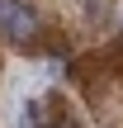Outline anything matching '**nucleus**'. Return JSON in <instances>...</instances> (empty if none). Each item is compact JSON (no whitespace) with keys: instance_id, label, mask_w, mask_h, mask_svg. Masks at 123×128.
<instances>
[{"instance_id":"nucleus-1","label":"nucleus","mask_w":123,"mask_h":128,"mask_svg":"<svg viewBox=\"0 0 123 128\" xmlns=\"http://www.w3.org/2000/svg\"><path fill=\"white\" fill-rule=\"evenodd\" d=\"M0 33H5L14 48H28V52H33V38H38V14H33V5L14 0V10H9V19H5Z\"/></svg>"},{"instance_id":"nucleus-2","label":"nucleus","mask_w":123,"mask_h":128,"mask_svg":"<svg viewBox=\"0 0 123 128\" xmlns=\"http://www.w3.org/2000/svg\"><path fill=\"white\" fill-rule=\"evenodd\" d=\"M114 19V0H85V24H109Z\"/></svg>"},{"instance_id":"nucleus-3","label":"nucleus","mask_w":123,"mask_h":128,"mask_svg":"<svg viewBox=\"0 0 123 128\" xmlns=\"http://www.w3.org/2000/svg\"><path fill=\"white\" fill-rule=\"evenodd\" d=\"M43 124H47V128H81L71 114H66V109H57V114H43Z\"/></svg>"},{"instance_id":"nucleus-4","label":"nucleus","mask_w":123,"mask_h":128,"mask_svg":"<svg viewBox=\"0 0 123 128\" xmlns=\"http://www.w3.org/2000/svg\"><path fill=\"white\" fill-rule=\"evenodd\" d=\"M9 10H14V0H0V28H5V19H9Z\"/></svg>"}]
</instances>
